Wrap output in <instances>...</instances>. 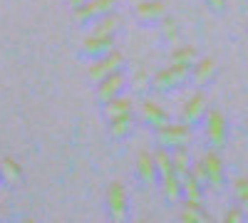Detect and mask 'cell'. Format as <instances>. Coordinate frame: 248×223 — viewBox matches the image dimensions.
<instances>
[{
	"instance_id": "obj_1",
	"label": "cell",
	"mask_w": 248,
	"mask_h": 223,
	"mask_svg": "<svg viewBox=\"0 0 248 223\" xmlns=\"http://www.w3.org/2000/svg\"><path fill=\"white\" fill-rule=\"evenodd\" d=\"M203 129H206V139L214 151H221L229 141V121H226V114L218 109H209L203 119Z\"/></svg>"
},
{
	"instance_id": "obj_2",
	"label": "cell",
	"mask_w": 248,
	"mask_h": 223,
	"mask_svg": "<svg viewBox=\"0 0 248 223\" xmlns=\"http://www.w3.org/2000/svg\"><path fill=\"white\" fill-rule=\"evenodd\" d=\"M199 164L203 166V174H206V181H209V189L221 193L226 191V169H223V161L218 156V151H209L203 154V159L199 161Z\"/></svg>"
},
{
	"instance_id": "obj_3",
	"label": "cell",
	"mask_w": 248,
	"mask_h": 223,
	"mask_svg": "<svg viewBox=\"0 0 248 223\" xmlns=\"http://www.w3.org/2000/svg\"><path fill=\"white\" fill-rule=\"evenodd\" d=\"M209 109H211L209 107V99H206L203 94H194L189 102L184 104V109H181V124H186L189 129L201 127L206 114H209Z\"/></svg>"
},
{
	"instance_id": "obj_4",
	"label": "cell",
	"mask_w": 248,
	"mask_h": 223,
	"mask_svg": "<svg viewBox=\"0 0 248 223\" xmlns=\"http://www.w3.org/2000/svg\"><path fill=\"white\" fill-rule=\"evenodd\" d=\"M186 79H191V67H184V65H171L169 70H164L156 74V89L161 92H169L181 87Z\"/></svg>"
},
{
	"instance_id": "obj_5",
	"label": "cell",
	"mask_w": 248,
	"mask_h": 223,
	"mask_svg": "<svg viewBox=\"0 0 248 223\" xmlns=\"http://www.w3.org/2000/svg\"><path fill=\"white\" fill-rule=\"evenodd\" d=\"M159 141H161V147H167V149L186 147L191 141V129L186 124H167L159 132Z\"/></svg>"
},
{
	"instance_id": "obj_6",
	"label": "cell",
	"mask_w": 248,
	"mask_h": 223,
	"mask_svg": "<svg viewBox=\"0 0 248 223\" xmlns=\"http://www.w3.org/2000/svg\"><path fill=\"white\" fill-rule=\"evenodd\" d=\"M214 77H216V62L214 59L203 57V59H196L191 65V79L199 87H209L214 82Z\"/></svg>"
},
{
	"instance_id": "obj_7",
	"label": "cell",
	"mask_w": 248,
	"mask_h": 223,
	"mask_svg": "<svg viewBox=\"0 0 248 223\" xmlns=\"http://www.w3.org/2000/svg\"><path fill=\"white\" fill-rule=\"evenodd\" d=\"M181 191H184V198L191 201V204H203V196H206V189L199 184V181L189 174L181 178Z\"/></svg>"
},
{
	"instance_id": "obj_8",
	"label": "cell",
	"mask_w": 248,
	"mask_h": 223,
	"mask_svg": "<svg viewBox=\"0 0 248 223\" xmlns=\"http://www.w3.org/2000/svg\"><path fill=\"white\" fill-rule=\"evenodd\" d=\"M171 164H174V174L179 178L189 176L191 171V159H189V151H186V147H179L174 154H171Z\"/></svg>"
},
{
	"instance_id": "obj_9",
	"label": "cell",
	"mask_w": 248,
	"mask_h": 223,
	"mask_svg": "<svg viewBox=\"0 0 248 223\" xmlns=\"http://www.w3.org/2000/svg\"><path fill=\"white\" fill-rule=\"evenodd\" d=\"M164 196H167L169 204H176L179 198H184V191H181V178H179L176 174L164 176Z\"/></svg>"
},
{
	"instance_id": "obj_10",
	"label": "cell",
	"mask_w": 248,
	"mask_h": 223,
	"mask_svg": "<svg viewBox=\"0 0 248 223\" xmlns=\"http://www.w3.org/2000/svg\"><path fill=\"white\" fill-rule=\"evenodd\" d=\"M181 221H186V223H206L209 221V213L203 211V204H191V201H186Z\"/></svg>"
},
{
	"instance_id": "obj_11",
	"label": "cell",
	"mask_w": 248,
	"mask_h": 223,
	"mask_svg": "<svg viewBox=\"0 0 248 223\" xmlns=\"http://www.w3.org/2000/svg\"><path fill=\"white\" fill-rule=\"evenodd\" d=\"M196 59H199V55H196L194 47H179V50L171 55V62H174V65H184V67H191Z\"/></svg>"
},
{
	"instance_id": "obj_12",
	"label": "cell",
	"mask_w": 248,
	"mask_h": 223,
	"mask_svg": "<svg viewBox=\"0 0 248 223\" xmlns=\"http://www.w3.org/2000/svg\"><path fill=\"white\" fill-rule=\"evenodd\" d=\"M233 193H236V201L243 211H248V176H241L233 181Z\"/></svg>"
},
{
	"instance_id": "obj_13",
	"label": "cell",
	"mask_w": 248,
	"mask_h": 223,
	"mask_svg": "<svg viewBox=\"0 0 248 223\" xmlns=\"http://www.w3.org/2000/svg\"><path fill=\"white\" fill-rule=\"evenodd\" d=\"M147 117H149V121H152L154 127H167L169 124V117L164 114L161 109H156V107H149L147 109Z\"/></svg>"
},
{
	"instance_id": "obj_14",
	"label": "cell",
	"mask_w": 248,
	"mask_h": 223,
	"mask_svg": "<svg viewBox=\"0 0 248 223\" xmlns=\"http://www.w3.org/2000/svg\"><path fill=\"white\" fill-rule=\"evenodd\" d=\"M156 164H159V169H161V174H164V176H169V174H174V164H171V154H159V156H156Z\"/></svg>"
},
{
	"instance_id": "obj_15",
	"label": "cell",
	"mask_w": 248,
	"mask_h": 223,
	"mask_svg": "<svg viewBox=\"0 0 248 223\" xmlns=\"http://www.w3.org/2000/svg\"><path fill=\"white\" fill-rule=\"evenodd\" d=\"M243 218H246V211H243L241 206L229 208V211H226V216H223V221H226V223H241Z\"/></svg>"
},
{
	"instance_id": "obj_16",
	"label": "cell",
	"mask_w": 248,
	"mask_h": 223,
	"mask_svg": "<svg viewBox=\"0 0 248 223\" xmlns=\"http://www.w3.org/2000/svg\"><path fill=\"white\" fill-rule=\"evenodd\" d=\"M206 5H209L211 13H223L226 10V0H206Z\"/></svg>"
},
{
	"instance_id": "obj_17",
	"label": "cell",
	"mask_w": 248,
	"mask_h": 223,
	"mask_svg": "<svg viewBox=\"0 0 248 223\" xmlns=\"http://www.w3.org/2000/svg\"><path fill=\"white\" fill-rule=\"evenodd\" d=\"M141 174H144V178H147V181H152V178H154V166L149 164L147 159H144V164H141Z\"/></svg>"
},
{
	"instance_id": "obj_18",
	"label": "cell",
	"mask_w": 248,
	"mask_h": 223,
	"mask_svg": "<svg viewBox=\"0 0 248 223\" xmlns=\"http://www.w3.org/2000/svg\"><path fill=\"white\" fill-rule=\"evenodd\" d=\"M167 37H176V28H174V23H167Z\"/></svg>"
},
{
	"instance_id": "obj_19",
	"label": "cell",
	"mask_w": 248,
	"mask_h": 223,
	"mask_svg": "<svg viewBox=\"0 0 248 223\" xmlns=\"http://www.w3.org/2000/svg\"><path fill=\"white\" fill-rule=\"evenodd\" d=\"M246 129H248V117H246Z\"/></svg>"
}]
</instances>
